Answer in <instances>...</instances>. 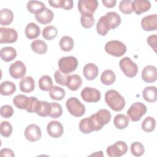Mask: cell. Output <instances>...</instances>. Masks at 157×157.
<instances>
[{
  "mask_svg": "<svg viewBox=\"0 0 157 157\" xmlns=\"http://www.w3.org/2000/svg\"><path fill=\"white\" fill-rule=\"evenodd\" d=\"M105 101L108 106L113 111L120 112L125 106L124 98L116 90H110L105 93Z\"/></svg>",
  "mask_w": 157,
  "mask_h": 157,
  "instance_id": "obj_1",
  "label": "cell"
},
{
  "mask_svg": "<svg viewBox=\"0 0 157 157\" xmlns=\"http://www.w3.org/2000/svg\"><path fill=\"white\" fill-rule=\"evenodd\" d=\"M94 131L101 130L103 126L109 123L111 120V114L107 109H100L90 117Z\"/></svg>",
  "mask_w": 157,
  "mask_h": 157,
  "instance_id": "obj_2",
  "label": "cell"
},
{
  "mask_svg": "<svg viewBox=\"0 0 157 157\" xmlns=\"http://www.w3.org/2000/svg\"><path fill=\"white\" fill-rule=\"evenodd\" d=\"M68 112L74 117H80L85 113V105L75 97L69 98L66 103Z\"/></svg>",
  "mask_w": 157,
  "mask_h": 157,
  "instance_id": "obj_3",
  "label": "cell"
},
{
  "mask_svg": "<svg viewBox=\"0 0 157 157\" xmlns=\"http://www.w3.org/2000/svg\"><path fill=\"white\" fill-rule=\"evenodd\" d=\"M105 51L110 55L120 57L126 52V46L119 40H113L109 41L105 45Z\"/></svg>",
  "mask_w": 157,
  "mask_h": 157,
  "instance_id": "obj_4",
  "label": "cell"
},
{
  "mask_svg": "<svg viewBox=\"0 0 157 157\" xmlns=\"http://www.w3.org/2000/svg\"><path fill=\"white\" fill-rule=\"evenodd\" d=\"M78 66L77 59L73 56H64L58 61V67L59 70L66 74H69L77 69Z\"/></svg>",
  "mask_w": 157,
  "mask_h": 157,
  "instance_id": "obj_5",
  "label": "cell"
},
{
  "mask_svg": "<svg viewBox=\"0 0 157 157\" xmlns=\"http://www.w3.org/2000/svg\"><path fill=\"white\" fill-rule=\"evenodd\" d=\"M119 66L123 74L129 78L134 77L138 72L137 65L129 57L122 58L119 62Z\"/></svg>",
  "mask_w": 157,
  "mask_h": 157,
  "instance_id": "obj_6",
  "label": "cell"
},
{
  "mask_svg": "<svg viewBox=\"0 0 157 157\" xmlns=\"http://www.w3.org/2000/svg\"><path fill=\"white\" fill-rule=\"evenodd\" d=\"M147 107L140 102L133 103L127 111V115L132 121H138L146 113Z\"/></svg>",
  "mask_w": 157,
  "mask_h": 157,
  "instance_id": "obj_7",
  "label": "cell"
},
{
  "mask_svg": "<svg viewBox=\"0 0 157 157\" xmlns=\"http://www.w3.org/2000/svg\"><path fill=\"white\" fill-rule=\"evenodd\" d=\"M128 151V145L124 141H117L106 149L107 154L110 157H120Z\"/></svg>",
  "mask_w": 157,
  "mask_h": 157,
  "instance_id": "obj_8",
  "label": "cell"
},
{
  "mask_svg": "<svg viewBox=\"0 0 157 157\" xmlns=\"http://www.w3.org/2000/svg\"><path fill=\"white\" fill-rule=\"evenodd\" d=\"M18 34L16 30L10 28H0V43L10 44L17 41Z\"/></svg>",
  "mask_w": 157,
  "mask_h": 157,
  "instance_id": "obj_9",
  "label": "cell"
},
{
  "mask_svg": "<svg viewBox=\"0 0 157 157\" xmlns=\"http://www.w3.org/2000/svg\"><path fill=\"white\" fill-rule=\"evenodd\" d=\"M101 96L100 91L94 88L85 87L81 91V97L86 102H97Z\"/></svg>",
  "mask_w": 157,
  "mask_h": 157,
  "instance_id": "obj_10",
  "label": "cell"
},
{
  "mask_svg": "<svg viewBox=\"0 0 157 157\" xmlns=\"http://www.w3.org/2000/svg\"><path fill=\"white\" fill-rule=\"evenodd\" d=\"M78 9L82 14H93L98 7V2L96 0H80L78 2Z\"/></svg>",
  "mask_w": 157,
  "mask_h": 157,
  "instance_id": "obj_11",
  "label": "cell"
},
{
  "mask_svg": "<svg viewBox=\"0 0 157 157\" xmlns=\"http://www.w3.org/2000/svg\"><path fill=\"white\" fill-rule=\"evenodd\" d=\"M9 72L12 78L15 79L21 78L26 74V67L22 61H17L10 65Z\"/></svg>",
  "mask_w": 157,
  "mask_h": 157,
  "instance_id": "obj_12",
  "label": "cell"
},
{
  "mask_svg": "<svg viewBox=\"0 0 157 157\" xmlns=\"http://www.w3.org/2000/svg\"><path fill=\"white\" fill-rule=\"evenodd\" d=\"M25 137L30 142H36L39 140L42 136L40 127L36 124L28 125L25 130Z\"/></svg>",
  "mask_w": 157,
  "mask_h": 157,
  "instance_id": "obj_13",
  "label": "cell"
},
{
  "mask_svg": "<svg viewBox=\"0 0 157 157\" xmlns=\"http://www.w3.org/2000/svg\"><path fill=\"white\" fill-rule=\"evenodd\" d=\"M63 126L58 121H51L47 126L48 135L53 138H59L63 134Z\"/></svg>",
  "mask_w": 157,
  "mask_h": 157,
  "instance_id": "obj_14",
  "label": "cell"
},
{
  "mask_svg": "<svg viewBox=\"0 0 157 157\" xmlns=\"http://www.w3.org/2000/svg\"><path fill=\"white\" fill-rule=\"evenodd\" d=\"M141 27L146 31L157 29V15L152 14L144 17L141 20Z\"/></svg>",
  "mask_w": 157,
  "mask_h": 157,
  "instance_id": "obj_15",
  "label": "cell"
},
{
  "mask_svg": "<svg viewBox=\"0 0 157 157\" xmlns=\"http://www.w3.org/2000/svg\"><path fill=\"white\" fill-rule=\"evenodd\" d=\"M141 77L142 80L147 83L155 82L157 78L156 67L151 65L145 66L142 70Z\"/></svg>",
  "mask_w": 157,
  "mask_h": 157,
  "instance_id": "obj_16",
  "label": "cell"
},
{
  "mask_svg": "<svg viewBox=\"0 0 157 157\" xmlns=\"http://www.w3.org/2000/svg\"><path fill=\"white\" fill-rule=\"evenodd\" d=\"M132 10L137 15H140L151 8V3L147 0H134L132 1Z\"/></svg>",
  "mask_w": 157,
  "mask_h": 157,
  "instance_id": "obj_17",
  "label": "cell"
},
{
  "mask_svg": "<svg viewBox=\"0 0 157 157\" xmlns=\"http://www.w3.org/2000/svg\"><path fill=\"white\" fill-rule=\"evenodd\" d=\"M51 112V104L47 101H38L36 104L34 113L38 115L46 117L49 115Z\"/></svg>",
  "mask_w": 157,
  "mask_h": 157,
  "instance_id": "obj_18",
  "label": "cell"
},
{
  "mask_svg": "<svg viewBox=\"0 0 157 157\" xmlns=\"http://www.w3.org/2000/svg\"><path fill=\"white\" fill-rule=\"evenodd\" d=\"M20 90L25 93H31L35 88V82L34 78L31 76L23 77L19 83Z\"/></svg>",
  "mask_w": 157,
  "mask_h": 157,
  "instance_id": "obj_19",
  "label": "cell"
},
{
  "mask_svg": "<svg viewBox=\"0 0 157 157\" xmlns=\"http://www.w3.org/2000/svg\"><path fill=\"white\" fill-rule=\"evenodd\" d=\"M98 72L99 69L98 66L93 63H88L83 67V74L86 80H94L97 77Z\"/></svg>",
  "mask_w": 157,
  "mask_h": 157,
  "instance_id": "obj_20",
  "label": "cell"
},
{
  "mask_svg": "<svg viewBox=\"0 0 157 157\" xmlns=\"http://www.w3.org/2000/svg\"><path fill=\"white\" fill-rule=\"evenodd\" d=\"M53 12L48 8H45L41 13L35 15L36 21L42 25L50 23L53 20Z\"/></svg>",
  "mask_w": 157,
  "mask_h": 157,
  "instance_id": "obj_21",
  "label": "cell"
},
{
  "mask_svg": "<svg viewBox=\"0 0 157 157\" xmlns=\"http://www.w3.org/2000/svg\"><path fill=\"white\" fill-rule=\"evenodd\" d=\"M104 17L108 23L110 29H113L117 28L121 23V17L117 12H109L107 13Z\"/></svg>",
  "mask_w": 157,
  "mask_h": 157,
  "instance_id": "obj_22",
  "label": "cell"
},
{
  "mask_svg": "<svg viewBox=\"0 0 157 157\" xmlns=\"http://www.w3.org/2000/svg\"><path fill=\"white\" fill-rule=\"evenodd\" d=\"M82 80L78 75H69L66 83L67 87L72 91H77L82 85Z\"/></svg>",
  "mask_w": 157,
  "mask_h": 157,
  "instance_id": "obj_23",
  "label": "cell"
},
{
  "mask_svg": "<svg viewBox=\"0 0 157 157\" xmlns=\"http://www.w3.org/2000/svg\"><path fill=\"white\" fill-rule=\"evenodd\" d=\"M25 36L29 39H34L37 38L40 34V29L36 23L31 22L28 23L25 30Z\"/></svg>",
  "mask_w": 157,
  "mask_h": 157,
  "instance_id": "obj_24",
  "label": "cell"
},
{
  "mask_svg": "<svg viewBox=\"0 0 157 157\" xmlns=\"http://www.w3.org/2000/svg\"><path fill=\"white\" fill-rule=\"evenodd\" d=\"M0 56L2 60L6 62H9L16 58L17 51L12 47H5L1 49Z\"/></svg>",
  "mask_w": 157,
  "mask_h": 157,
  "instance_id": "obj_25",
  "label": "cell"
},
{
  "mask_svg": "<svg viewBox=\"0 0 157 157\" xmlns=\"http://www.w3.org/2000/svg\"><path fill=\"white\" fill-rule=\"evenodd\" d=\"M30 103V97L24 94H18L13 99V105L19 109H26Z\"/></svg>",
  "mask_w": 157,
  "mask_h": 157,
  "instance_id": "obj_26",
  "label": "cell"
},
{
  "mask_svg": "<svg viewBox=\"0 0 157 157\" xmlns=\"http://www.w3.org/2000/svg\"><path fill=\"white\" fill-rule=\"evenodd\" d=\"M26 8L30 13L36 15L41 13L46 7L42 2L38 1H29L27 3Z\"/></svg>",
  "mask_w": 157,
  "mask_h": 157,
  "instance_id": "obj_27",
  "label": "cell"
},
{
  "mask_svg": "<svg viewBox=\"0 0 157 157\" xmlns=\"http://www.w3.org/2000/svg\"><path fill=\"white\" fill-rule=\"evenodd\" d=\"M144 99L148 102H155L157 99L156 88L154 86L145 87L142 93Z\"/></svg>",
  "mask_w": 157,
  "mask_h": 157,
  "instance_id": "obj_28",
  "label": "cell"
},
{
  "mask_svg": "<svg viewBox=\"0 0 157 157\" xmlns=\"http://www.w3.org/2000/svg\"><path fill=\"white\" fill-rule=\"evenodd\" d=\"M13 20V13L9 9H2L0 12V24L2 26L10 25Z\"/></svg>",
  "mask_w": 157,
  "mask_h": 157,
  "instance_id": "obj_29",
  "label": "cell"
},
{
  "mask_svg": "<svg viewBox=\"0 0 157 157\" xmlns=\"http://www.w3.org/2000/svg\"><path fill=\"white\" fill-rule=\"evenodd\" d=\"M31 47L34 53L39 55L45 53L48 49L47 44L44 40L40 39H36L33 41L31 44Z\"/></svg>",
  "mask_w": 157,
  "mask_h": 157,
  "instance_id": "obj_30",
  "label": "cell"
},
{
  "mask_svg": "<svg viewBox=\"0 0 157 157\" xmlns=\"http://www.w3.org/2000/svg\"><path fill=\"white\" fill-rule=\"evenodd\" d=\"M16 91L14 83L10 81H4L0 85V93L2 96H9Z\"/></svg>",
  "mask_w": 157,
  "mask_h": 157,
  "instance_id": "obj_31",
  "label": "cell"
},
{
  "mask_svg": "<svg viewBox=\"0 0 157 157\" xmlns=\"http://www.w3.org/2000/svg\"><path fill=\"white\" fill-rule=\"evenodd\" d=\"M100 78L102 84L105 85H110L115 82L116 76L113 71L107 69L101 74Z\"/></svg>",
  "mask_w": 157,
  "mask_h": 157,
  "instance_id": "obj_32",
  "label": "cell"
},
{
  "mask_svg": "<svg viewBox=\"0 0 157 157\" xmlns=\"http://www.w3.org/2000/svg\"><path fill=\"white\" fill-rule=\"evenodd\" d=\"M113 124L117 129H125L129 124V118L124 114H118L114 117Z\"/></svg>",
  "mask_w": 157,
  "mask_h": 157,
  "instance_id": "obj_33",
  "label": "cell"
},
{
  "mask_svg": "<svg viewBox=\"0 0 157 157\" xmlns=\"http://www.w3.org/2000/svg\"><path fill=\"white\" fill-rule=\"evenodd\" d=\"M59 45L61 50L64 52H69L73 48L74 42L71 37L69 36H64L61 38Z\"/></svg>",
  "mask_w": 157,
  "mask_h": 157,
  "instance_id": "obj_34",
  "label": "cell"
},
{
  "mask_svg": "<svg viewBox=\"0 0 157 157\" xmlns=\"http://www.w3.org/2000/svg\"><path fill=\"white\" fill-rule=\"evenodd\" d=\"M39 86L42 91H50L53 87V82L51 77L47 75L42 76L39 80Z\"/></svg>",
  "mask_w": 157,
  "mask_h": 157,
  "instance_id": "obj_35",
  "label": "cell"
},
{
  "mask_svg": "<svg viewBox=\"0 0 157 157\" xmlns=\"http://www.w3.org/2000/svg\"><path fill=\"white\" fill-rule=\"evenodd\" d=\"M110 30V28L109 27V25L106 21V20L105 18L104 15L102 16L99 21H98L96 24V31L98 33V34L101 36H105L109 31Z\"/></svg>",
  "mask_w": 157,
  "mask_h": 157,
  "instance_id": "obj_36",
  "label": "cell"
},
{
  "mask_svg": "<svg viewBox=\"0 0 157 157\" xmlns=\"http://www.w3.org/2000/svg\"><path fill=\"white\" fill-rule=\"evenodd\" d=\"M49 95L51 99L55 101H61L65 96V91L61 87L54 86L49 91Z\"/></svg>",
  "mask_w": 157,
  "mask_h": 157,
  "instance_id": "obj_37",
  "label": "cell"
},
{
  "mask_svg": "<svg viewBox=\"0 0 157 157\" xmlns=\"http://www.w3.org/2000/svg\"><path fill=\"white\" fill-rule=\"evenodd\" d=\"M156 126V120L151 117H146L141 124L143 131L146 132H150L154 131Z\"/></svg>",
  "mask_w": 157,
  "mask_h": 157,
  "instance_id": "obj_38",
  "label": "cell"
},
{
  "mask_svg": "<svg viewBox=\"0 0 157 157\" xmlns=\"http://www.w3.org/2000/svg\"><path fill=\"white\" fill-rule=\"evenodd\" d=\"M43 37L46 40H52L55 39L58 34V30L56 28L52 25L46 26L42 33Z\"/></svg>",
  "mask_w": 157,
  "mask_h": 157,
  "instance_id": "obj_39",
  "label": "cell"
},
{
  "mask_svg": "<svg viewBox=\"0 0 157 157\" xmlns=\"http://www.w3.org/2000/svg\"><path fill=\"white\" fill-rule=\"evenodd\" d=\"M79 129L83 134H89L94 131L89 117L83 118L80 120L79 123Z\"/></svg>",
  "mask_w": 157,
  "mask_h": 157,
  "instance_id": "obj_40",
  "label": "cell"
},
{
  "mask_svg": "<svg viewBox=\"0 0 157 157\" xmlns=\"http://www.w3.org/2000/svg\"><path fill=\"white\" fill-rule=\"evenodd\" d=\"M82 26L86 29L91 28L94 24V18L93 14H82L80 18Z\"/></svg>",
  "mask_w": 157,
  "mask_h": 157,
  "instance_id": "obj_41",
  "label": "cell"
},
{
  "mask_svg": "<svg viewBox=\"0 0 157 157\" xmlns=\"http://www.w3.org/2000/svg\"><path fill=\"white\" fill-rule=\"evenodd\" d=\"M131 154L134 156H142L145 151V148L142 144L139 142H134L130 146Z\"/></svg>",
  "mask_w": 157,
  "mask_h": 157,
  "instance_id": "obj_42",
  "label": "cell"
},
{
  "mask_svg": "<svg viewBox=\"0 0 157 157\" xmlns=\"http://www.w3.org/2000/svg\"><path fill=\"white\" fill-rule=\"evenodd\" d=\"M51 112L49 117L53 118H58L60 117L63 113V109L61 105L57 102H50Z\"/></svg>",
  "mask_w": 157,
  "mask_h": 157,
  "instance_id": "obj_43",
  "label": "cell"
},
{
  "mask_svg": "<svg viewBox=\"0 0 157 157\" xmlns=\"http://www.w3.org/2000/svg\"><path fill=\"white\" fill-rule=\"evenodd\" d=\"M119 10L124 14H130L133 12L132 1L130 0L121 1L119 4Z\"/></svg>",
  "mask_w": 157,
  "mask_h": 157,
  "instance_id": "obj_44",
  "label": "cell"
},
{
  "mask_svg": "<svg viewBox=\"0 0 157 157\" xmlns=\"http://www.w3.org/2000/svg\"><path fill=\"white\" fill-rule=\"evenodd\" d=\"M0 132L3 137H9L12 132V124L7 121H2L0 124Z\"/></svg>",
  "mask_w": 157,
  "mask_h": 157,
  "instance_id": "obj_45",
  "label": "cell"
},
{
  "mask_svg": "<svg viewBox=\"0 0 157 157\" xmlns=\"http://www.w3.org/2000/svg\"><path fill=\"white\" fill-rule=\"evenodd\" d=\"M55 82L62 86H66L68 74L62 72L60 70H56L54 74Z\"/></svg>",
  "mask_w": 157,
  "mask_h": 157,
  "instance_id": "obj_46",
  "label": "cell"
},
{
  "mask_svg": "<svg viewBox=\"0 0 157 157\" xmlns=\"http://www.w3.org/2000/svg\"><path fill=\"white\" fill-rule=\"evenodd\" d=\"M1 115L4 118H9L13 114V109L11 105H4L1 107Z\"/></svg>",
  "mask_w": 157,
  "mask_h": 157,
  "instance_id": "obj_47",
  "label": "cell"
},
{
  "mask_svg": "<svg viewBox=\"0 0 157 157\" xmlns=\"http://www.w3.org/2000/svg\"><path fill=\"white\" fill-rule=\"evenodd\" d=\"M148 44L153 49L154 52H156V44H157V36L156 34L151 35L147 38Z\"/></svg>",
  "mask_w": 157,
  "mask_h": 157,
  "instance_id": "obj_48",
  "label": "cell"
},
{
  "mask_svg": "<svg viewBox=\"0 0 157 157\" xmlns=\"http://www.w3.org/2000/svg\"><path fill=\"white\" fill-rule=\"evenodd\" d=\"M38 101H39L38 99L36 97H33V96L30 97V103L29 104L28 107L26 109V110L29 113H34L36 104Z\"/></svg>",
  "mask_w": 157,
  "mask_h": 157,
  "instance_id": "obj_49",
  "label": "cell"
},
{
  "mask_svg": "<svg viewBox=\"0 0 157 157\" xmlns=\"http://www.w3.org/2000/svg\"><path fill=\"white\" fill-rule=\"evenodd\" d=\"M74 6L73 1L72 0H61V8L64 10H71Z\"/></svg>",
  "mask_w": 157,
  "mask_h": 157,
  "instance_id": "obj_50",
  "label": "cell"
},
{
  "mask_svg": "<svg viewBox=\"0 0 157 157\" xmlns=\"http://www.w3.org/2000/svg\"><path fill=\"white\" fill-rule=\"evenodd\" d=\"M0 155L3 156H10V157L15 156V154L13 153V151L7 148H2L0 151Z\"/></svg>",
  "mask_w": 157,
  "mask_h": 157,
  "instance_id": "obj_51",
  "label": "cell"
},
{
  "mask_svg": "<svg viewBox=\"0 0 157 157\" xmlns=\"http://www.w3.org/2000/svg\"><path fill=\"white\" fill-rule=\"evenodd\" d=\"M102 2L106 7L112 8V7H115L117 1H115V0H102Z\"/></svg>",
  "mask_w": 157,
  "mask_h": 157,
  "instance_id": "obj_52",
  "label": "cell"
},
{
  "mask_svg": "<svg viewBox=\"0 0 157 157\" xmlns=\"http://www.w3.org/2000/svg\"><path fill=\"white\" fill-rule=\"evenodd\" d=\"M48 4L55 8H61V0L48 1Z\"/></svg>",
  "mask_w": 157,
  "mask_h": 157,
  "instance_id": "obj_53",
  "label": "cell"
}]
</instances>
